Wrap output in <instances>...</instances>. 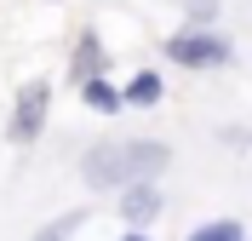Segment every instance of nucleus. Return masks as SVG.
<instances>
[{"label": "nucleus", "mask_w": 252, "mask_h": 241, "mask_svg": "<svg viewBox=\"0 0 252 241\" xmlns=\"http://www.w3.org/2000/svg\"><path fill=\"white\" fill-rule=\"evenodd\" d=\"M166 167H172V144L160 138H103L86 149L80 178L92 190H126V184H155Z\"/></svg>", "instance_id": "f257e3e1"}, {"label": "nucleus", "mask_w": 252, "mask_h": 241, "mask_svg": "<svg viewBox=\"0 0 252 241\" xmlns=\"http://www.w3.org/2000/svg\"><path fill=\"white\" fill-rule=\"evenodd\" d=\"M166 58H172L178 69H223L235 58V46H229L218 29H184V34L166 40Z\"/></svg>", "instance_id": "f03ea898"}, {"label": "nucleus", "mask_w": 252, "mask_h": 241, "mask_svg": "<svg viewBox=\"0 0 252 241\" xmlns=\"http://www.w3.org/2000/svg\"><path fill=\"white\" fill-rule=\"evenodd\" d=\"M46 115H52V86L46 80H29L12 103V121H6V138L12 144H34L40 132H46Z\"/></svg>", "instance_id": "7ed1b4c3"}, {"label": "nucleus", "mask_w": 252, "mask_h": 241, "mask_svg": "<svg viewBox=\"0 0 252 241\" xmlns=\"http://www.w3.org/2000/svg\"><path fill=\"white\" fill-rule=\"evenodd\" d=\"M115 212L126 218V230H149L160 212H166V201H160L155 184H126V190H121V207H115Z\"/></svg>", "instance_id": "20e7f679"}, {"label": "nucleus", "mask_w": 252, "mask_h": 241, "mask_svg": "<svg viewBox=\"0 0 252 241\" xmlns=\"http://www.w3.org/2000/svg\"><path fill=\"white\" fill-rule=\"evenodd\" d=\"M69 75H75V86H80V80H103V75H109V52H103V40H97L92 29H86V34L75 40V58H69Z\"/></svg>", "instance_id": "39448f33"}, {"label": "nucleus", "mask_w": 252, "mask_h": 241, "mask_svg": "<svg viewBox=\"0 0 252 241\" xmlns=\"http://www.w3.org/2000/svg\"><path fill=\"white\" fill-rule=\"evenodd\" d=\"M160 92H166V86H160L155 69H138V75L121 86V109H149V103H160Z\"/></svg>", "instance_id": "423d86ee"}, {"label": "nucleus", "mask_w": 252, "mask_h": 241, "mask_svg": "<svg viewBox=\"0 0 252 241\" xmlns=\"http://www.w3.org/2000/svg\"><path fill=\"white\" fill-rule=\"evenodd\" d=\"M80 98H86V109H97V115H121V86H109V75L103 80H80Z\"/></svg>", "instance_id": "0eeeda50"}, {"label": "nucleus", "mask_w": 252, "mask_h": 241, "mask_svg": "<svg viewBox=\"0 0 252 241\" xmlns=\"http://www.w3.org/2000/svg\"><path fill=\"white\" fill-rule=\"evenodd\" d=\"M189 241H247V224L241 218H212V224L189 230Z\"/></svg>", "instance_id": "6e6552de"}, {"label": "nucleus", "mask_w": 252, "mask_h": 241, "mask_svg": "<svg viewBox=\"0 0 252 241\" xmlns=\"http://www.w3.org/2000/svg\"><path fill=\"white\" fill-rule=\"evenodd\" d=\"M80 218H86V212H63L58 224H46V230H34V241H69L80 230Z\"/></svg>", "instance_id": "1a4fd4ad"}, {"label": "nucleus", "mask_w": 252, "mask_h": 241, "mask_svg": "<svg viewBox=\"0 0 252 241\" xmlns=\"http://www.w3.org/2000/svg\"><path fill=\"white\" fill-rule=\"evenodd\" d=\"M189 6V29H212V17H218V0H184Z\"/></svg>", "instance_id": "9d476101"}, {"label": "nucleus", "mask_w": 252, "mask_h": 241, "mask_svg": "<svg viewBox=\"0 0 252 241\" xmlns=\"http://www.w3.org/2000/svg\"><path fill=\"white\" fill-rule=\"evenodd\" d=\"M121 241H149V236H143V230H126V236H121Z\"/></svg>", "instance_id": "9b49d317"}]
</instances>
